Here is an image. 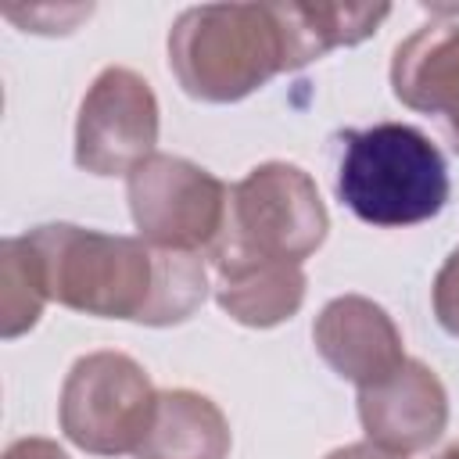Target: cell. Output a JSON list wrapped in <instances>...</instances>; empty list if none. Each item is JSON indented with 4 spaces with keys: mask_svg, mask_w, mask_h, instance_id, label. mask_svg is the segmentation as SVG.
I'll use <instances>...</instances> for the list:
<instances>
[{
    "mask_svg": "<svg viewBox=\"0 0 459 459\" xmlns=\"http://www.w3.org/2000/svg\"><path fill=\"white\" fill-rule=\"evenodd\" d=\"M25 237L39 258L47 294L86 316L172 326L190 319L208 294L197 251H169L143 237L72 222H47Z\"/></svg>",
    "mask_w": 459,
    "mask_h": 459,
    "instance_id": "obj_1",
    "label": "cell"
},
{
    "mask_svg": "<svg viewBox=\"0 0 459 459\" xmlns=\"http://www.w3.org/2000/svg\"><path fill=\"white\" fill-rule=\"evenodd\" d=\"M169 65L179 86L212 104H230L276 72H287V39L276 4H204L176 18Z\"/></svg>",
    "mask_w": 459,
    "mask_h": 459,
    "instance_id": "obj_2",
    "label": "cell"
},
{
    "mask_svg": "<svg viewBox=\"0 0 459 459\" xmlns=\"http://www.w3.org/2000/svg\"><path fill=\"white\" fill-rule=\"evenodd\" d=\"M341 201L373 226H412L434 219L448 201V165L420 129L377 122L341 136Z\"/></svg>",
    "mask_w": 459,
    "mask_h": 459,
    "instance_id": "obj_3",
    "label": "cell"
},
{
    "mask_svg": "<svg viewBox=\"0 0 459 459\" xmlns=\"http://www.w3.org/2000/svg\"><path fill=\"white\" fill-rule=\"evenodd\" d=\"M158 391L143 366L122 351L82 355L61 387V430L93 455L136 452L154 423Z\"/></svg>",
    "mask_w": 459,
    "mask_h": 459,
    "instance_id": "obj_4",
    "label": "cell"
},
{
    "mask_svg": "<svg viewBox=\"0 0 459 459\" xmlns=\"http://www.w3.org/2000/svg\"><path fill=\"white\" fill-rule=\"evenodd\" d=\"M330 219L308 172L287 161L251 169L230 190L222 240L283 262H305L326 237Z\"/></svg>",
    "mask_w": 459,
    "mask_h": 459,
    "instance_id": "obj_5",
    "label": "cell"
},
{
    "mask_svg": "<svg viewBox=\"0 0 459 459\" xmlns=\"http://www.w3.org/2000/svg\"><path fill=\"white\" fill-rule=\"evenodd\" d=\"M129 212L140 237L169 251H201L219 240L230 215V190L208 169L176 158H143L126 183Z\"/></svg>",
    "mask_w": 459,
    "mask_h": 459,
    "instance_id": "obj_6",
    "label": "cell"
},
{
    "mask_svg": "<svg viewBox=\"0 0 459 459\" xmlns=\"http://www.w3.org/2000/svg\"><path fill=\"white\" fill-rule=\"evenodd\" d=\"M158 143V100L129 68H104L75 118V165L93 176L133 172Z\"/></svg>",
    "mask_w": 459,
    "mask_h": 459,
    "instance_id": "obj_7",
    "label": "cell"
},
{
    "mask_svg": "<svg viewBox=\"0 0 459 459\" xmlns=\"http://www.w3.org/2000/svg\"><path fill=\"white\" fill-rule=\"evenodd\" d=\"M359 420L373 445L412 455L441 437L448 423V394L430 366L405 359L387 380L359 387Z\"/></svg>",
    "mask_w": 459,
    "mask_h": 459,
    "instance_id": "obj_8",
    "label": "cell"
},
{
    "mask_svg": "<svg viewBox=\"0 0 459 459\" xmlns=\"http://www.w3.org/2000/svg\"><path fill=\"white\" fill-rule=\"evenodd\" d=\"M312 337L326 366L359 387L387 380L405 362L402 333L391 316L359 294L333 298L319 312Z\"/></svg>",
    "mask_w": 459,
    "mask_h": 459,
    "instance_id": "obj_9",
    "label": "cell"
},
{
    "mask_svg": "<svg viewBox=\"0 0 459 459\" xmlns=\"http://www.w3.org/2000/svg\"><path fill=\"white\" fill-rule=\"evenodd\" d=\"M212 265L219 308L244 326H276L290 319L305 301L301 262L265 258L219 237L212 244Z\"/></svg>",
    "mask_w": 459,
    "mask_h": 459,
    "instance_id": "obj_10",
    "label": "cell"
},
{
    "mask_svg": "<svg viewBox=\"0 0 459 459\" xmlns=\"http://www.w3.org/2000/svg\"><path fill=\"white\" fill-rule=\"evenodd\" d=\"M394 97L423 115H437L459 151V25L434 22L398 43L391 61Z\"/></svg>",
    "mask_w": 459,
    "mask_h": 459,
    "instance_id": "obj_11",
    "label": "cell"
},
{
    "mask_svg": "<svg viewBox=\"0 0 459 459\" xmlns=\"http://www.w3.org/2000/svg\"><path fill=\"white\" fill-rule=\"evenodd\" d=\"M136 459H226L230 423L222 409L197 391H161L154 423Z\"/></svg>",
    "mask_w": 459,
    "mask_h": 459,
    "instance_id": "obj_12",
    "label": "cell"
},
{
    "mask_svg": "<svg viewBox=\"0 0 459 459\" xmlns=\"http://www.w3.org/2000/svg\"><path fill=\"white\" fill-rule=\"evenodd\" d=\"M387 14V4H276L287 39V68H301L333 47L362 43Z\"/></svg>",
    "mask_w": 459,
    "mask_h": 459,
    "instance_id": "obj_13",
    "label": "cell"
},
{
    "mask_svg": "<svg viewBox=\"0 0 459 459\" xmlns=\"http://www.w3.org/2000/svg\"><path fill=\"white\" fill-rule=\"evenodd\" d=\"M47 298L50 294L43 283V269L29 237L4 240L0 244V333L18 337L29 326H36Z\"/></svg>",
    "mask_w": 459,
    "mask_h": 459,
    "instance_id": "obj_14",
    "label": "cell"
},
{
    "mask_svg": "<svg viewBox=\"0 0 459 459\" xmlns=\"http://www.w3.org/2000/svg\"><path fill=\"white\" fill-rule=\"evenodd\" d=\"M434 316H437V323L452 337H459V247L437 269V280H434Z\"/></svg>",
    "mask_w": 459,
    "mask_h": 459,
    "instance_id": "obj_15",
    "label": "cell"
},
{
    "mask_svg": "<svg viewBox=\"0 0 459 459\" xmlns=\"http://www.w3.org/2000/svg\"><path fill=\"white\" fill-rule=\"evenodd\" d=\"M4 459H68V455L47 437H22V441H14L7 448Z\"/></svg>",
    "mask_w": 459,
    "mask_h": 459,
    "instance_id": "obj_16",
    "label": "cell"
},
{
    "mask_svg": "<svg viewBox=\"0 0 459 459\" xmlns=\"http://www.w3.org/2000/svg\"><path fill=\"white\" fill-rule=\"evenodd\" d=\"M326 459H405L398 452H387L373 441H359V445H344V448H333Z\"/></svg>",
    "mask_w": 459,
    "mask_h": 459,
    "instance_id": "obj_17",
    "label": "cell"
},
{
    "mask_svg": "<svg viewBox=\"0 0 459 459\" xmlns=\"http://www.w3.org/2000/svg\"><path fill=\"white\" fill-rule=\"evenodd\" d=\"M437 459H459V445H455V448H448V452H441Z\"/></svg>",
    "mask_w": 459,
    "mask_h": 459,
    "instance_id": "obj_18",
    "label": "cell"
}]
</instances>
